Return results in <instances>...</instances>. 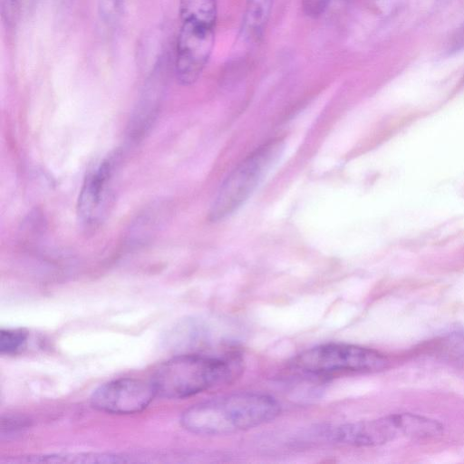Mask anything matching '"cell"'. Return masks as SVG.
<instances>
[{"label": "cell", "mask_w": 464, "mask_h": 464, "mask_svg": "<svg viewBox=\"0 0 464 464\" xmlns=\"http://www.w3.org/2000/svg\"><path fill=\"white\" fill-rule=\"evenodd\" d=\"M462 50H464V25L453 34L448 47L450 53H458Z\"/></svg>", "instance_id": "cell-14"}, {"label": "cell", "mask_w": 464, "mask_h": 464, "mask_svg": "<svg viewBox=\"0 0 464 464\" xmlns=\"http://www.w3.org/2000/svg\"><path fill=\"white\" fill-rule=\"evenodd\" d=\"M114 163V158L106 159L86 177L78 200L82 221L92 224L100 218L108 197Z\"/></svg>", "instance_id": "cell-8"}, {"label": "cell", "mask_w": 464, "mask_h": 464, "mask_svg": "<svg viewBox=\"0 0 464 464\" xmlns=\"http://www.w3.org/2000/svg\"><path fill=\"white\" fill-rule=\"evenodd\" d=\"M442 431L443 426L434 420L412 413H398L327 428L324 436L340 444L371 447L399 438L434 437Z\"/></svg>", "instance_id": "cell-4"}, {"label": "cell", "mask_w": 464, "mask_h": 464, "mask_svg": "<svg viewBox=\"0 0 464 464\" xmlns=\"http://www.w3.org/2000/svg\"><path fill=\"white\" fill-rule=\"evenodd\" d=\"M329 0H301L304 13L312 18L320 16L326 9Z\"/></svg>", "instance_id": "cell-13"}, {"label": "cell", "mask_w": 464, "mask_h": 464, "mask_svg": "<svg viewBox=\"0 0 464 464\" xmlns=\"http://www.w3.org/2000/svg\"><path fill=\"white\" fill-rule=\"evenodd\" d=\"M243 371L237 353L222 356L198 353L176 355L159 366L151 383L156 395L184 399L234 382Z\"/></svg>", "instance_id": "cell-2"}, {"label": "cell", "mask_w": 464, "mask_h": 464, "mask_svg": "<svg viewBox=\"0 0 464 464\" xmlns=\"http://www.w3.org/2000/svg\"><path fill=\"white\" fill-rule=\"evenodd\" d=\"M33 0H18V3H19V6L22 5H28L32 2Z\"/></svg>", "instance_id": "cell-15"}, {"label": "cell", "mask_w": 464, "mask_h": 464, "mask_svg": "<svg viewBox=\"0 0 464 464\" xmlns=\"http://www.w3.org/2000/svg\"><path fill=\"white\" fill-rule=\"evenodd\" d=\"M126 457L105 453H59L30 457L25 462L40 463H121Z\"/></svg>", "instance_id": "cell-10"}, {"label": "cell", "mask_w": 464, "mask_h": 464, "mask_svg": "<svg viewBox=\"0 0 464 464\" xmlns=\"http://www.w3.org/2000/svg\"><path fill=\"white\" fill-rule=\"evenodd\" d=\"M279 403L271 396L238 392L213 398L187 409L181 425L198 435H228L250 430L276 419Z\"/></svg>", "instance_id": "cell-1"}, {"label": "cell", "mask_w": 464, "mask_h": 464, "mask_svg": "<svg viewBox=\"0 0 464 464\" xmlns=\"http://www.w3.org/2000/svg\"><path fill=\"white\" fill-rule=\"evenodd\" d=\"M388 361L381 353L348 343H325L307 349L295 355L290 366L311 375L337 372H369L384 369Z\"/></svg>", "instance_id": "cell-6"}, {"label": "cell", "mask_w": 464, "mask_h": 464, "mask_svg": "<svg viewBox=\"0 0 464 464\" xmlns=\"http://www.w3.org/2000/svg\"><path fill=\"white\" fill-rule=\"evenodd\" d=\"M282 141L273 140L257 148L222 183L209 210V219L222 220L237 210L252 194L282 150Z\"/></svg>", "instance_id": "cell-5"}, {"label": "cell", "mask_w": 464, "mask_h": 464, "mask_svg": "<svg viewBox=\"0 0 464 464\" xmlns=\"http://www.w3.org/2000/svg\"><path fill=\"white\" fill-rule=\"evenodd\" d=\"M27 340V333L24 330L2 329L0 333L1 353L13 354L22 349Z\"/></svg>", "instance_id": "cell-11"}, {"label": "cell", "mask_w": 464, "mask_h": 464, "mask_svg": "<svg viewBox=\"0 0 464 464\" xmlns=\"http://www.w3.org/2000/svg\"><path fill=\"white\" fill-rule=\"evenodd\" d=\"M274 0H246L243 30L250 39L260 38L271 16Z\"/></svg>", "instance_id": "cell-9"}, {"label": "cell", "mask_w": 464, "mask_h": 464, "mask_svg": "<svg viewBox=\"0 0 464 464\" xmlns=\"http://www.w3.org/2000/svg\"><path fill=\"white\" fill-rule=\"evenodd\" d=\"M156 395L151 382L120 378L107 382L93 391L92 405L111 414H133L143 411Z\"/></svg>", "instance_id": "cell-7"}, {"label": "cell", "mask_w": 464, "mask_h": 464, "mask_svg": "<svg viewBox=\"0 0 464 464\" xmlns=\"http://www.w3.org/2000/svg\"><path fill=\"white\" fill-rule=\"evenodd\" d=\"M174 72L182 85L193 84L204 71L215 44L216 0H179Z\"/></svg>", "instance_id": "cell-3"}, {"label": "cell", "mask_w": 464, "mask_h": 464, "mask_svg": "<svg viewBox=\"0 0 464 464\" xmlns=\"http://www.w3.org/2000/svg\"><path fill=\"white\" fill-rule=\"evenodd\" d=\"M124 0H100V14L102 19L111 24L115 22L120 16Z\"/></svg>", "instance_id": "cell-12"}]
</instances>
